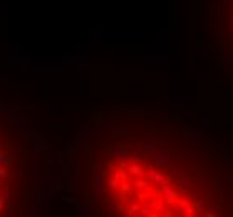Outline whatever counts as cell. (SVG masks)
I'll return each instance as SVG.
<instances>
[{"label": "cell", "instance_id": "9", "mask_svg": "<svg viewBox=\"0 0 233 217\" xmlns=\"http://www.w3.org/2000/svg\"><path fill=\"white\" fill-rule=\"evenodd\" d=\"M131 185H133V189H136V190H144V189H148L149 182L146 181V179H141L138 175L136 179H133V181H131Z\"/></svg>", "mask_w": 233, "mask_h": 217}, {"label": "cell", "instance_id": "3", "mask_svg": "<svg viewBox=\"0 0 233 217\" xmlns=\"http://www.w3.org/2000/svg\"><path fill=\"white\" fill-rule=\"evenodd\" d=\"M149 206L153 207V210L163 212V210H166V207H168V200L163 197V194H154V199L151 200Z\"/></svg>", "mask_w": 233, "mask_h": 217}, {"label": "cell", "instance_id": "29", "mask_svg": "<svg viewBox=\"0 0 233 217\" xmlns=\"http://www.w3.org/2000/svg\"><path fill=\"white\" fill-rule=\"evenodd\" d=\"M201 57H206V45L201 43Z\"/></svg>", "mask_w": 233, "mask_h": 217}, {"label": "cell", "instance_id": "28", "mask_svg": "<svg viewBox=\"0 0 233 217\" xmlns=\"http://www.w3.org/2000/svg\"><path fill=\"white\" fill-rule=\"evenodd\" d=\"M223 97H225V99H230V97H233V89H230L228 92H225V94H223Z\"/></svg>", "mask_w": 233, "mask_h": 217}, {"label": "cell", "instance_id": "13", "mask_svg": "<svg viewBox=\"0 0 233 217\" xmlns=\"http://www.w3.org/2000/svg\"><path fill=\"white\" fill-rule=\"evenodd\" d=\"M119 189L124 192V194H131V190H133V185H131V182H128V181H123L121 182V185H119Z\"/></svg>", "mask_w": 233, "mask_h": 217}, {"label": "cell", "instance_id": "26", "mask_svg": "<svg viewBox=\"0 0 233 217\" xmlns=\"http://www.w3.org/2000/svg\"><path fill=\"white\" fill-rule=\"evenodd\" d=\"M139 159H141V157H138V156H129L128 157V162L129 164H134V162H139Z\"/></svg>", "mask_w": 233, "mask_h": 217}, {"label": "cell", "instance_id": "19", "mask_svg": "<svg viewBox=\"0 0 233 217\" xmlns=\"http://www.w3.org/2000/svg\"><path fill=\"white\" fill-rule=\"evenodd\" d=\"M121 182H123V181H119V179H117V177H114V179H111V182H109V185H111V189H114V190H116V189H119V185H121Z\"/></svg>", "mask_w": 233, "mask_h": 217}, {"label": "cell", "instance_id": "36", "mask_svg": "<svg viewBox=\"0 0 233 217\" xmlns=\"http://www.w3.org/2000/svg\"><path fill=\"white\" fill-rule=\"evenodd\" d=\"M205 215H206V217H215V214H213V212H205Z\"/></svg>", "mask_w": 233, "mask_h": 217}, {"label": "cell", "instance_id": "18", "mask_svg": "<svg viewBox=\"0 0 233 217\" xmlns=\"http://www.w3.org/2000/svg\"><path fill=\"white\" fill-rule=\"evenodd\" d=\"M124 199V192L121 190V189H116L114 190V200H117V202H121V200Z\"/></svg>", "mask_w": 233, "mask_h": 217}, {"label": "cell", "instance_id": "5", "mask_svg": "<svg viewBox=\"0 0 233 217\" xmlns=\"http://www.w3.org/2000/svg\"><path fill=\"white\" fill-rule=\"evenodd\" d=\"M183 135H185L186 139H193V140H201L203 139V135H205V132H203V129L201 127H198V129H185L183 130Z\"/></svg>", "mask_w": 233, "mask_h": 217}, {"label": "cell", "instance_id": "20", "mask_svg": "<svg viewBox=\"0 0 233 217\" xmlns=\"http://www.w3.org/2000/svg\"><path fill=\"white\" fill-rule=\"evenodd\" d=\"M196 120H198V124H200V125H205V124H210V117H206V115H200Z\"/></svg>", "mask_w": 233, "mask_h": 217}, {"label": "cell", "instance_id": "1", "mask_svg": "<svg viewBox=\"0 0 233 217\" xmlns=\"http://www.w3.org/2000/svg\"><path fill=\"white\" fill-rule=\"evenodd\" d=\"M148 179L153 181L154 184L158 185H163V184H168L169 182V177L166 175V172H159V170H154L153 167L148 169Z\"/></svg>", "mask_w": 233, "mask_h": 217}, {"label": "cell", "instance_id": "8", "mask_svg": "<svg viewBox=\"0 0 233 217\" xmlns=\"http://www.w3.org/2000/svg\"><path fill=\"white\" fill-rule=\"evenodd\" d=\"M176 159H178V160H186V162L193 164L195 160H196V156H195L193 152H189V150H185V149H181V150L176 152Z\"/></svg>", "mask_w": 233, "mask_h": 217}, {"label": "cell", "instance_id": "11", "mask_svg": "<svg viewBox=\"0 0 233 217\" xmlns=\"http://www.w3.org/2000/svg\"><path fill=\"white\" fill-rule=\"evenodd\" d=\"M196 214V209H195V204H189V206H186L183 210H179L176 215H186V217H191Z\"/></svg>", "mask_w": 233, "mask_h": 217}, {"label": "cell", "instance_id": "16", "mask_svg": "<svg viewBox=\"0 0 233 217\" xmlns=\"http://www.w3.org/2000/svg\"><path fill=\"white\" fill-rule=\"evenodd\" d=\"M139 209H141V206H139L138 202H133V204H131V207H129V209L126 210V214H128V215H134L136 212H139Z\"/></svg>", "mask_w": 233, "mask_h": 217}, {"label": "cell", "instance_id": "22", "mask_svg": "<svg viewBox=\"0 0 233 217\" xmlns=\"http://www.w3.org/2000/svg\"><path fill=\"white\" fill-rule=\"evenodd\" d=\"M8 162H10V159H8L7 154H0V164H2V165H7Z\"/></svg>", "mask_w": 233, "mask_h": 217}, {"label": "cell", "instance_id": "17", "mask_svg": "<svg viewBox=\"0 0 233 217\" xmlns=\"http://www.w3.org/2000/svg\"><path fill=\"white\" fill-rule=\"evenodd\" d=\"M114 177H117L119 181H128V172L123 169H117L116 172H114Z\"/></svg>", "mask_w": 233, "mask_h": 217}, {"label": "cell", "instance_id": "12", "mask_svg": "<svg viewBox=\"0 0 233 217\" xmlns=\"http://www.w3.org/2000/svg\"><path fill=\"white\" fill-rule=\"evenodd\" d=\"M151 209H153L151 206H141V209H139V214H141V215H149V217H154L156 214H154Z\"/></svg>", "mask_w": 233, "mask_h": 217}, {"label": "cell", "instance_id": "7", "mask_svg": "<svg viewBox=\"0 0 233 217\" xmlns=\"http://www.w3.org/2000/svg\"><path fill=\"white\" fill-rule=\"evenodd\" d=\"M189 204H193V200L189 199V197H181V199H176V200H173L171 204H169V207H173L175 210H183L186 206H189Z\"/></svg>", "mask_w": 233, "mask_h": 217}, {"label": "cell", "instance_id": "39", "mask_svg": "<svg viewBox=\"0 0 233 217\" xmlns=\"http://www.w3.org/2000/svg\"><path fill=\"white\" fill-rule=\"evenodd\" d=\"M230 177H231V181H233V174H230Z\"/></svg>", "mask_w": 233, "mask_h": 217}, {"label": "cell", "instance_id": "37", "mask_svg": "<svg viewBox=\"0 0 233 217\" xmlns=\"http://www.w3.org/2000/svg\"><path fill=\"white\" fill-rule=\"evenodd\" d=\"M222 2H223V5H230V4H231V0H222Z\"/></svg>", "mask_w": 233, "mask_h": 217}, {"label": "cell", "instance_id": "6", "mask_svg": "<svg viewBox=\"0 0 233 217\" xmlns=\"http://www.w3.org/2000/svg\"><path fill=\"white\" fill-rule=\"evenodd\" d=\"M154 160H156V164H159V165H163V167H169L173 162V157H171V154H168L166 150H161V154H156V156H154Z\"/></svg>", "mask_w": 233, "mask_h": 217}, {"label": "cell", "instance_id": "24", "mask_svg": "<svg viewBox=\"0 0 233 217\" xmlns=\"http://www.w3.org/2000/svg\"><path fill=\"white\" fill-rule=\"evenodd\" d=\"M173 210H175L173 207H168V209L163 212V215H164V217H171V215H175V212H173Z\"/></svg>", "mask_w": 233, "mask_h": 217}, {"label": "cell", "instance_id": "32", "mask_svg": "<svg viewBox=\"0 0 233 217\" xmlns=\"http://www.w3.org/2000/svg\"><path fill=\"white\" fill-rule=\"evenodd\" d=\"M138 199H139V200L144 199V194H143V190H138Z\"/></svg>", "mask_w": 233, "mask_h": 217}, {"label": "cell", "instance_id": "33", "mask_svg": "<svg viewBox=\"0 0 233 217\" xmlns=\"http://www.w3.org/2000/svg\"><path fill=\"white\" fill-rule=\"evenodd\" d=\"M5 206V199H4V197H0V210H2V207H4Z\"/></svg>", "mask_w": 233, "mask_h": 217}, {"label": "cell", "instance_id": "4", "mask_svg": "<svg viewBox=\"0 0 233 217\" xmlns=\"http://www.w3.org/2000/svg\"><path fill=\"white\" fill-rule=\"evenodd\" d=\"M161 194H163V197H164V199H166L169 204L179 197L178 192H176L175 189L171 187V185H168V184H163V185H161Z\"/></svg>", "mask_w": 233, "mask_h": 217}, {"label": "cell", "instance_id": "40", "mask_svg": "<svg viewBox=\"0 0 233 217\" xmlns=\"http://www.w3.org/2000/svg\"><path fill=\"white\" fill-rule=\"evenodd\" d=\"M231 24H233V18H231Z\"/></svg>", "mask_w": 233, "mask_h": 217}, {"label": "cell", "instance_id": "31", "mask_svg": "<svg viewBox=\"0 0 233 217\" xmlns=\"http://www.w3.org/2000/svg\"><path fill=\"white\" fill-rule=\"evenodd\" d=\"M107 209H109L111 212H114V210H116V204H107Z\"/></svg>", "mask_w": 233, "mask_h": 217}, {"label": "cell", "instance_id": "34", "mask_svg": "<svg viewBox=\"0 0 233 217\" xmlns=\"http://www.w3.org/2000/svg\"><path fill=\"white\" fill-rule=\"evenodd\" d=\"M171 107H181V104L179 102H171Z\"/></svg>", "mask_w": 233, "mask_h": 217}, {"label": "cell", "instance_id": "14", "mask_svg": "<svg viewBox=\"0 0 233 217\" xmlns=\"http://www.w3.org/2000/svg\"><path fill=\"white\" fill-rule=\"evenodd\" d=\"M193 204H195V209H196V212H205V200H203V199H195Z\"/></svg>", "mask_w": 233, "mask_h": 217}, {"label": "cell", "instance_id": "30", "mask_svg": "<svg viewBox=\"0 0 233 217\" xmlns=\"http://www.w3.org/2000/svg\"><path fill=\"white\" fill-rule=\"evenodd\" d=\"M178 174L179 172H176L175 169H169V177H178Z\"/></svg>", "mask_w": 233, "mask_h": 217}, {"label": "cell", "instance_id": "35", "mask_svg": "<svg viewBox=\"0 0 233 217\" xmlns=\"http://www.w3.org/2000/svg\"><path fill=\"white\" fill-rule=\"evenodd\" d=\"M2 215H7V217H8V215H12V209H8L7 212H4V214H2Z\"/></svg>", "mask_w": 233, "mask_h": 217}, {"label": "cell", "instance_id": "10", "mask_svg": "<svg viewBox=\"0 0 233 217\" xmlns=\"http://www.w3.org/2000/svg\"><path fill=\"white\" fill-rule=\"evenodd\" d=\"M128 172L131 174V175H134V177H138V175H141V174H143V167L139 165V162L129 164V165H128Z\"/></svg>", "mask_w": 233, "mask_h": 217}, {"label": "cell", "instance_id": "21", "mask_svg": "<svg viewBox=\"0 0 233 217\" xmlns=\"http://www.w3.org/2000/svg\"><path fill=\"white\" fill-rule=\"evenodd\" d=\"M223 65H225L228 70H233V58H225V60H223Z\"/></svg>", "mask_w": 233, "mask_h": 217}, {"label": "cell", "instance_id": "23", "mask_svg": "<svg viewBox=\"0 0 233 217\" xmlns=\"http://www.w3.org/2000/svg\"><path fill=\"white\" fill-rule=\"evenodd\" d=\"M215 82L216 83H223V75H222L220 70H216V72H215Z\"/></svg>", "mask_w": 233, "mask_h": 217}, {"label": "cell", "instance_id": "2", "mask_svg": "<svg viewBox=\"0 0 233 217\" xmlns=\"http://www.w3.org/2000/svg\"><path fill=\"white\" fill-rule=\"evenodd\" d=\"M178 185L181 189H185V190H193V189L196 187L193 179H191V175H189V172H179L178 174Z\"/></svg>", "mask_w": 233, "mask_h": 217}, {"label": "cell", "instance_id": "27", "mask_svg": "<svg viewBox=\"0 0 233 217\" xmlns=\"http://www.w3.org/2000/svg\"><path fill=\"white\" fill-rule=\"evenodd\" d=\"M5 177H7V170H5V167H0V179L4 181Z\"/></svg>", "mask_w": 233, "mask_h": 217}, {"label": "cell", "instance_id": "25", "mask_svg": "<svg viewBox=\"0 0 233 217\" xmlns=\"http://www.w3.org/2000/svg\"><path fill=\"white\" fill-rule=\"evenodd\" d=\"M230 39H231V35H230V33H222V42L223 43H228Z\"/></svg>", "mask_w": 233, "mask_h": 217}, {"label": "cell", "instance_id": "38", "mask_svg": "<svg viewBox=\"0 0 233 217\" xmlns=\"http://www.w3.org/2000/svg\"><path fill=\"white\" fill-rule=\"evenodd\" d=\"M228 33H230V35H231V39H233V27H231V29H230V32H228Z\"/></svg>", "mask_w": 233, "mask_h": 217}, {"label": "cell", "instance_id": "15", "mask_svg": "<svg viewBox=\"0 0 233 217\" xmlns=\"http://www.w3.org/2000/svg\"><path fill=\"white\" fill-rule=\"evenodd\" d=\"M141 147H143L144 152H151V150H156L158 149V144H154V142H144Z\"/></svg>", "mask_w": 233, "mask_h": 217}]
</instances>
